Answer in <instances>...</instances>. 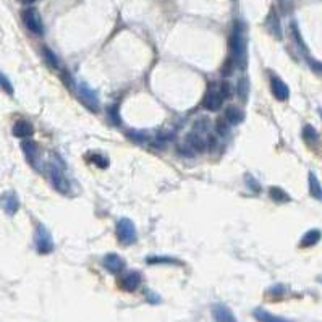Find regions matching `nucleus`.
Returning <instances> with one entry per match:
<instances>
[{"label":"nucleus","instance_id":"obj_1","mask_svg":"<svg viewBox=\"0 0 322 322\" xmlns=\"http://www.w3.org/2000/svg\"><path fill=\"white\" fill-rule=\"evenodd\" d=\"M230 60L238 66L240 70H245L248 64V51H246V38L245 28L240 21L233 24V31L230 36Z\"/></svg>","mask_w":322,"mask_h":322},{"label":"nucleus","instance_id":"obj_2","mask_svg":"<svg viewBox=\"0 0 322 322\" xmlns=\"http://www.w3.org/2000/svg\"><path fill=\"white\" fill-rule=\"evenodd\" d=\"M117 238H119L122 245L136 243V240H138V232H136L134 222L127 217H123L117 222Z\"/></svg>","mask_w":322,"mask_h":322},{"label":"nucleus","instance_id":"obj_3","mask_svg":"<svg viewBox=\"0 0 322 322\" xmlns=\"http://www.w3.org/2000/svg\"><path fill=\"white\" fill-rule=\"evenodd\" d=\"M21 18H23V23L31 33L36 34V36H41L44 33V24H42V18L39 15V11L36 10L34 7H28L21 11Z\"/></svg>","mask_w":322,"mask_h":322},{"label":"nucleus","instance_id":"obj_4","mask_svg":"<svg viewBox=\"0 0 322 322\" xmlns=\"http://www.w3.org/2000/svg\"><path fill=\"white\" fill-rule=\"evenodd\" d=\"M49 175H51V182L54 185V188L59 191V193L66 194L70 191V183H68L65 172L62 169V165L57 162H51L49 164Z\"/></svg>","mask_w":322,"mask_h":322},{"label":"nucleus","instance_id":"obj_5","mask_svg":"<svg viewBox=\"0 0 322 322\" xmlns=\"http://www.w3.org/2000/svg\"><path fill=\"white\" fill-rule=\"evenodd\" d=\"M34 241H36V250H38L41 255H49V253H52L54 240L44 225H39L38 228H36Z\"/></svg>","mask_w":322,"mask_h":322},{"label":"nucleus","instance_id":"obj_6","mask_svg":"<svg viewBox=\"0 0 322 322\" xmlns=\"http://www.w3.org/2000/svg\"><path fill=\"white\" fill-rule=\"evenodd\" d=\"M222 104H224V99L220 96L217 84H210L207 88V92L204 94L202 107L209 110V112H217V110H220Z\"/></svg>","mask_w":322,"mask_h":322},{"label":"nucleus","instance_id":"obj_7","mask_svg":"<svg viewBox=\"0 0 322 322\" xmlns=\"http://www.w3.org/2000/svg\"><path fill=\"white\" fill-rule=\"evenodd\" d=\"M78 97H79V101L86 105V107H88L89 110H92V112H97V110H99V97L86 83H79L78 84Z\"/></svg>","mask_w":322,"mask_h":322},{"label":"nucleus","instance_id":"obj_8","mask_svg":"<svg viewBox=\"0 0 322 322\" xmlns=\"http://www.w3.org/2000/svg\"><path fill=\"white\" fill-rule=\"evenodd\" d=\"M270 91L277 101H287V99L290 97V89H288L287 83L278 76L270 78Z\"/></svg>","mask_w":322,"mask_h":322},{"label":"nucleus","instance_id":"obj_9","mask_svg":"<svg viewBox=\"0 0 322 322\" xmlns=\"http://www.w3.org/2000/svg\"><path fill=\"white\" fill-rule=\"evenodd\" d=\"M0 206L3 207V210L8 215H13L16 210L20 209V199H18V196L13 191H7V193H3L0 196Z\"/></svg>","mask_w":322,"mask_h":322},{"label":"nucleus","instance_id":"obj_10","mask_svg":"<svg viewBox=\"0 0 322 322\" xmlns=\"http://www.w3.org/2000/svg\"><path fill=\"white\" fill-rule=\"evenodd\" d=\"M139 285H141V274L136 270L127 272V274L120 278V287L125 290V292H134Z\"/></svg>","mask_w":322,"mask_h":322},{"label":"nucleus","instance_id":"obj_11","mask_svg":"<svg viewBox=\"0 0 322 322\" xmlns=\"http://www.w3.org/2000/svg\"><path fill=\"white\" fill-rule=\"evenodd\" d=\"M104 265H105V269L109 272H112V274H119V272L125 269V261H123V258H120L119 255H115V253H109V255H105L104 258Z\"/></svg>","mask_w":322,"mask_h":322},{"label":"nucleus","instance_id":"obj_12","mask_svg":"<svg viewBox=\"0 0 322 322\" xmlns=\"http://www.w3.org/2000/svg\"><path fill=\"white\" fill-rule=\"evenodd\" d=\"M21 149L24 152V157L29 162L31 167H38V144L31 139H24L21 142Z\"/></svg>","mask_w":322,"mask_h":322},{"label":"nucleus","instance_id":"obj_13","mask_svg":"<svg viewBox=\"0 0 322 322\" xmlns=\"http://www.w3.org/2000/svg\"><path fill=\"white\" fill-rule=\"evenodd\" d=\"M212 316L215 322H237V318L232 313V309L225 305H214L212 306Z\"/></svg>","mask_w":322,"mask_h":322},{"label":"nucleus","instance_id":"obj_14","mask_svg":"<svg viewBox=\"0 0 322 322\" xmlns=\"http://www.w3.org/2000/svg\"><path fill=\"white\" fill-rule=\"evenodd\" d=\"M33 133H34V128H33V125H31L28 120H18V122H15L13 134L16 136V138L28 139L29 136H33Z\"/></svg>","mask_w":322,"mask_h":322},{"label":"nucleus","instance_id":"obj_15","mask_svg":"<svg viewBox=\"0 0 322 322\" xmlns=\"http://www.w3.org/2000/svg\"><path fill=\"white\" fill-rule=\"evenodd\" d=\"M224 119L230 123V125H238V123L243 122L245 115H243V110L237 105H228L224 112Z\"/></svg>","mask_w":322,"mask_h":322},{"label":"nucleus","instance_id":"obj_16","mask_svg":"<svg viewBox=\"0 0 322 322\" xmlns=\"http://www.w3.org/2000/svg\"><path fill=\"white\" fill-rule=\"evenodd\" d=\"M308 180H309V194H311L314 199L322 201V185L318 180V177H316L314 172H309Z\"/></svg>","mask_w":322,"mask_h":322},{"label":"nucleus","instance_id":"obj_17","mask_svg":"<svg viewBox=\"0 0 322 322\" xmlns=\"http://www.w3.org/2000/svg\"><path fill=\"white\" fill-rule=\"evenodd\" d=\"M255 318L258 319V322H292L285 318H280V316L270 314L269 311H265V309H256Z\"/></svg>","mask_w":322,"mask_h":322},{"label":"nucleus","instance_id":"obj_18","mask_svg":"<svg viewBox=\"0 0 322 322\" xmlns=\"http://www.w3.org/2000/svg\"><path fill=\"white\" fill-rule=\"evenodd\" d=\"M322 237V233L321 230H318V228H311V230H308L305 235H303V238H301V246L303 248H309V246H314L318 241L321 240Z\"/></svg>","mask_w":322,"mask_h":322},{"label":"nucleus","instance_id":"obj_19","mask_svg":"<svg viewBox=\"0 0 322 322\" xmlns=\"http://www.w3.org/2000/svg\"><path fill=\"white\" fill-rule=\"evenodd\" d=\"M267 28L272 34H275L277 38H282V29H280V21H278V16L274 10L270 11V15L267 18Z\"/></svg>","mask_w":322,"mask_h":322},{"label":"nucleus","instance_id":"obj_20","mask_svg":"<svg viewBox=\"0 0 322 322\" xmlns=\"http://www.w3.org/2000/svg\"><path fill=\"white\" fill-rule=\"evenodd\" d=\"M303 139H305L309 146H313L319 141V133L316 131V128H313L311 125H305L303 127Z\"/></svg>","mask_w":322,"mask_h":322},{"label":"nucleus","instance_id":"obj_21","mask_svg":"<svg viewBox=\"0 0 322 322\" xmlns=\"http://www.w3.org/2000/svg\"><path fill=\"white\" fill-rule=\"evenodd\" d=\"M269 194H270V197L274 199L275 202H288L290 201V196H288V193L285 190H282L280 187H272L270 190H269Z\"/></svg>","mask_w":322,"mask_h":322},{"label":"nucleus","instance_id":"obj_22","mask_svg":"<svg viewBox=\"0 0 322 322\" xmlns=\"http://www.w3.org/2000/svg\"><path fill=\"white\" fill-rule=\"evenodd\" d=\"M217 88H219V92H220V96L224 101H227V99H230L232 94H233V88H232V84L228 83V81H222L217 84Z\"/></svg>","mask_w":322,"mask_h":322},{"label":"nucleus","instance_id":"obj_23","mask_svg":"<svg viewBox=\"0 0 322 322\" xmlns=\"http://www.w3.org/2000/svg\"><path fill=\"white\" fill-rule=\"evenodd\" d=\"M42 52H44V57H46L49 65H51L52 68H59V60H57V57H55V54L51 51V49L44 47V49H42Z\"/></svg>","mask_w":322,"mask_h":322},{"label":"nucleus","instance_id":"obj_24","mask_svg":"<svg viewBox=\"0 0 322 322\" xmlns=\"http://www.w3.org/2000/svg\"><path fill=\"white\" fill-rule=\"evenodd\" d=\"M0 88H2V89L7 92V94H10V96L13 94V86H11V81H10L7 76L3 75L2 71H0Z\"/></svg>","mask_w":322,"mask_h":322},{"label":"nucleus","instance_id":"obj_25","mask_svg":"<svg viewBox=\"0 0 322 322\" xmlns=\"http://www.w3.org/2000/svg\"><path fill=\"white\" fill-rule=\"evenodd\" d=\"M238 96L241 101H246V97H248V79L246 78H241L238 81Z\"/></svg>","mask_w":322,"mask_h":322},{"label":"nucleus","instance_id":"obj_26","mask_svg":"<svg viewBox=\"0 0 322 322\" xmlns=\"http://www.w3.org/2000/svg\"><path fill=\"white\" fill-rule=\"evenodd\" d=\"M91 162H92V164H96V165H99V167H101V169H105V167L109 165L107 157L101 156V154H91Z\"/></svg>","mask_w":322,"mask_h":322},{"label":"nucleus","instance_id":"obj_27","mask_svg":"<svg viewBox=\"0 0 322 322\" xmlns=\"http://www.w3.org/2000/svg\"><path fill=\"white\" fill-rule=\"evenodd\" d=\"M228 129H230V123H228V122L224 119V117H222V119L217 120V133H219V134H227Z\"/></svg>","mask_w":322,"mask_h":322},{"label":"nucleus","instance_id":"obj_28","mask_svg":"<svg viewBox=\"0 0 322 322\" xmlns=\"http://www.w3.org/2000/svg\"><path fill=\"white\" fill-rule=\"evenodd\" d=\"M246 185L248 187H250L253 191H255V193H259V191H261V185H259L256 180H255V177H251V175H246Z\"/></svg>","mask_w":322,"mask_h":322},{"label":"nucleus","instance_id":"obj_29","mask_svg":"<svg viewBox=\"0 0 322 322\" xmlns=\"http://www.w3.org/2000/svg\"><path fill=\"white\" fill-rule=\"evenodd\" d=\"M292 33H293V36H295L296 42H298V44L301 46L303 51H306V44H305V42H303L301 34H300V31H298V28H296V24H295V23H292Z\"/></svg>","mask_w":322,"mask_h":322},{"label":"nucleus","instance_id":"obj_30","mask_svg":"<svg viewBox=\"0 0 322 322\" xmlns=\"http://www.w3.org/2000/svg\"><path fill=\"white\" fill-rule=\"evenodd\" d=\"M147 262L159 264V262H177V261H173V259H170V258H149L147 259Z\"/></svg>","mask_w":322,"mask_h":322},{"label":"nucleus","instance_id":"obj_31","mask_svg":"<svg viewBox=\"0 0 322 322\" xmlns=\"http://www.w3.org/2000/svg\"><path fill=\"white\" fill-rule=\"evenodd\" d=\"M309 65H311L314 70H318L322 73V64H318V62H314V60H309Z\"/></svg>","mask_w":322,"mask_h":322},{"label":"nucleus","instance_id":"obj_32","mask_svg":"<svg viewBox=\"0 0 322 322\" xmlns=\"http://www.w3.org/2000/svg\"><path fill=\"white\" fill-rule=\"evenodd\" d=\"M319 115H321V119H322V109H319Z\"/></svg>","mask_w":322,"mask_h":322},{"label":"nucleus","instance_id":"obj_33","mask_svg":"<svg viewBox=\"0 0 322 322\" xmlns=\"http://www.w3.org/2000/svg\"><path fill=\"white\" fill-rule=\"evenodd\" d=\"M24 2H33V0H24Z\"/></svg>","mask_w":322,"mask_h":322}]
</instances>
